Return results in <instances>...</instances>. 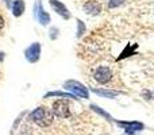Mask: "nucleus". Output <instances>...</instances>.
<instances>
[{
  "label": "nucleus",
  "instance_id": "f257e3e1",
  "mask_svg": "<svg viewBox=\"0 0 154 135\" xmlns=\"http://www.w3.org/2000/svg\"><path fill=\"white\" fill-rule=\"evenodd\" d=\"M30 119L41 127H48L53 122V112L46 107H38L31 112Z\"/></svg>",
  "mask_w": 154,
  "mask_h": 135
},
{
  "label": "nucleus",
  "instance_id": "f03ea898",
  "mask_svg": "<svg viewBox=\"0 0 154 135\" xmlns=\"http://www.w3.org/2000/svg\"><path fill=\"white\" fill-rule=\"evenodd\" d=\"M64 88L66 91H69L73 96H79V97H84V99L89 97V92H88L87 87L82 85L81 82L76 81V80H68L64 84Z\"/></svg>",
  "mask_w": 154,
  "mask_h": 135
},
{
  "label": "nucleus",
  "instance_id": "7ed1b4c3",
  "mask_svg": "<svg viewBox=\"0 0 154 135\" xmlns=\"http://www.w3.org/2000/svg\"><path fill=\"white\" fill-rule=\"evenodd\" d=\"M93 78L99 82V84H107L109 80L112 78V72L107 66H100L95 70L93 73Z\"/></svg>",
  "mask_w": 154,
  "mask_h": 135
},
{
  "label": "nucleus",
  "instance_id": "20e7f679",
  "mask_svg": "<svg viewBox=\"0 0 154 135\" xmlns=\"http://www.w3.org/2000/svg\"><path fill=\"white\" fill-rule=\"evenodd\" d=\"M53 114L57 115L58 118H69L70 116V109L69 106L65 100H57L53 104Z\"/></svg>",
  "mask_w": 154,
  "mask_h": 135
},
{
  "label": "nucleus",
  "instance_id": "39448f33",
  "mask_svg": "<svg viewBox=\"0 0 154 135\" xmlns=\"http://www.w3.org/2000/svg\"><path fill=\"white\" fill-rule=\"evenodd\" d=\"M118 126H120L122 128H125V131L128 135H134L135 133L143 130V123L141 122H122V120H116Z\"/></svg>",
  "mask_w": 154,
  "mask_h": 135
},
{
  "label": "nucleus",
  "instance_id": "423d86ee",
  "mask_svg": "<svg viewBox=\"0 0 154 135\" xmlns=\"http://www.w3.org/2000/svg\"><path fill=\"white\" fill-rule=\"evenodd\" d=\"M24 56H26L27 61L31 62V64L37 62L38 60H39V57H41V43H38V42L32 43V45L26 50Z\"/></svg>",
  "mask_w": 154,
  "mask_h": 135
},
{
  "label": "nucleus",
  "instance_id": "0eeeda50",
  "mask_svg": "<svg viewBox=\"0 0 154 135\" xmlns=\"http://www.w3.org/2000/svg\"><path fill=\"white\" fill-rule=\"evenodd\" d=\"M35 18H37V20L39 22L42 26H46V24L50 22V15H49L48 12H45L42 8V2H37L35 3Z\"/></svg>",
  "mask_w": 154,
  "mask_h": 135
},
{
  "label": "nucleus",
  "instance_id": "6e6552de",
  "mask_svg": "<svg viewBox=\"0 0 154 135\" xmlns=\"http://www.w3.org/2000/svg\"><path fill=\"white\" fill-rule=\"evenodd\" d=\"M50 5L53 7V10L56 11L58 15H61L64 19L70 18V14H69V11H68V8L65 7L62 3H60L58 0H50Z\"/></svg>",
  "mask_w": 154,
  "mask_h": 135
},
{
  "label": "nucleus",
  "instance_id": "1a4fd4ad",
  "mask_svg": "<svg viewBox=\"0 0 154 135\" xmlns=\"http://www.w3.org/2000/svg\"><path fill=\"white\" fill-rule=\"evenodd\" d=\"M84 11L87 14H89V15H97V14L101 11V7H100V4H99L97 2L91 0V2H88L87 4L84 5Z\"/></svg>",
  "mask_w": 154,
  "mask_h": 135
},
{
  "label": "nucleus",
  "instance_id": "9d476101",
  "mask_svg": "<svg viewBox=\"0 0 154 135\" xmlns=\"http://www.w3.org/2000/svg\"><path fill=\"white\" fill-rule=\"evenodd\" d=\"M24 12V2L23 0H15L12 4V14L14 16H16V18H19V16H22Z\"/></svg>",
  "mask_w": 154,
  "mask_h": 135
},
{
  "label": "nucleus",
  "instance_id": "9b49d317",
  "mask_svg": "<svg viewBox=\"0 0 154 135\" xmlns=\"http://www.w3.org/2000/svg\"><path fill=\"white\" fill-rule=\"evenodd\" d=\"M92 92L99 96H104V97H108V99H114L115 96L119 95L118 91H111V89H92Z\"/></svg>",
  "mask_w": 154,
  "mask_h": 135
},
{
  "label": "nucleus",
  "instance_id": "f8f14e48",
  "mask_svg": "<svg viewBox=\"0 0 154 135\" xmlns=\"http://www.w3.org/2000/svg\"><path fill=\"white\" fill-rule=\"evenodd\" d=\"M137 48H138L137 45H127V48H126L125 50L122 51V54L118 57V61H120L122 58H126V57H130L131 54H134L137 50Z\"/></svg>",
  "mask_w": 154,
  "mask_h": 135
},
{
  "label": "nucleus",
  "instance_id": "ddd939ff",
  "mask_svg": "<svg viewBox=\"0 0 154 135\" xmlns=\"http://www.w3.org/2000/svg\"><path fill=\"white\" fill-rule=\"evenodd\" d=\"M50 96H58V97H75L72 93H64V92H58V91H54V92L46 93L45 97H50Z\"/></svg>",
  "mask_w": 154,
  "mask_h": 135
},
{
  "label": "nucleus",
  "instance_id": "4468645a",
  "mask_svg": "<svg viewBox=\"0 0 154 135\" xmlns=\"http://www.w3.org/2000/svg\"><path fill=\"white\" fill-rule=\"evenodd\" d=\"M91 108H92L93 111H96V112H97V114H100L101 116H104L107 120H109V122H112V120H114V119H112V118H111V115H108L106 111H103V109H100L97 106H95V104H92V106H91Z\"/></svg>",
  "mask_w": 154,
  "mask_h": 135
},
{
  "label": "nucleus",
  "instance_id": "2eb2a0df",
  "mask_svg": "<svg viewBox=\"0 0 154 135\" xmlns=\"http://www.w3.org/2000/svg\"><path fill=\"white\" fill-rule=\"evenodd\" d=\"M125 0H108V7L109 8H115V7H119L120 4H123Z\"/></svg>",
  "mask_w": 154,
  "mask_h": 135
},
{
  "label": "nucleus",
  "instance_id": "dca6fc26",
  "mask_svg": "<svg viewBox=\"0 0 154 135\" xmlns=\"http://www.w3.org/2000/svg\"><path fill=\"white\" fill-rule=\"evenodd\" d=\"M77 24H79V31H77V37H81V35L84 34V31H85V26H84V23H82L80 19H77Z\"/></svg>",
  "mask_w": 154,
  "mask_h": 135
},
{
  "label": "nucleus",
  "instance_id": "f3484780",
  "mask_svg": "<svg viewBox=\"0 0 154 135\" xmlns=\"http://www.w3.org/2000/svg\"><path fill=\"white\" fill-rule=\"evenodd\" d=\"M3 27H4V19H3L2 16H0V30H2Z\"/></svg>",
  "mask_w": 154,
  "mask_h": 135
}]
</instances>
